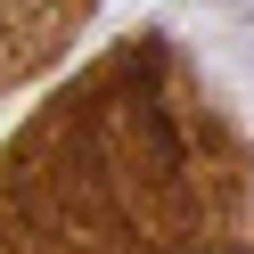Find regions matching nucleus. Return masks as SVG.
I'll list each match as a JSON object with an SVG mask.
<instances>
[{"label":"nucleus","instance_id":"nucleus-2","mask_svg":"<svg viewBox=\"0 0 254 254\" xmlns=\"http://www.w3.org/2000/svg\"><path fill=\"white\" fill-rule=\"evenodd\" d=\"M90 8H99V0H0V90L25 82V74H41L82 33Z\"/></svg>","mask_w":254,"mask_h":254},{"label":"nucleus","instance_id":"nucleus-1","mask_svg":"<svg viewBox=\"0 0 254 254\" xmlns=\"http://www.w3.org/2000/svg\"><path fill=\"white\" fill-rule=\"evenodd\" d=\"M0 254H254V148L164 33H131L0 148Z\"/></svg>","mask_w":254,"mask_h":254}]
</instances>
